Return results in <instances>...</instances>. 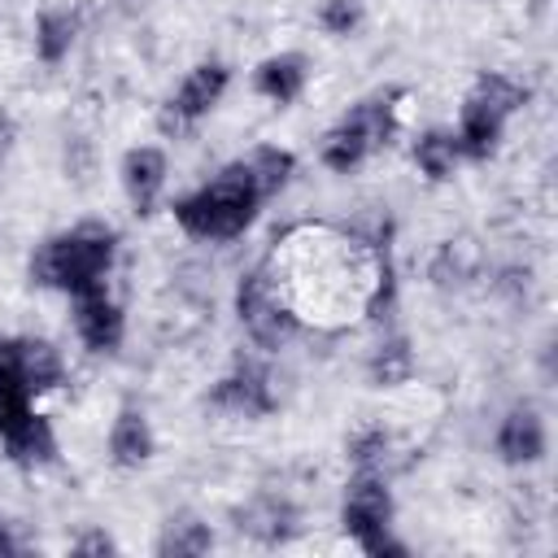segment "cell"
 I'll return each instance as SVG.
<instances>
[{"instance_id":"4316f807","label":"cell","mask_w":558,"mask_h":558,"mask_svg":"<svg viewBox=\"0 0 558 558\" xmlns=\"http://www.w3.org/2000/svg\"><path fill=\"white\" fill-rule=\"evenodd\" d=\"M70 549H74V554H113L118 545H113V536H105V532H83Z\"/></svg>"},{"instance_id":"8fae6325","label":"cell","mask_w":558,"mask_h":558,"mask_svg":"<svg viewBox=\"0 0 558 558\" xmlns=\"http://www.w3.org/2000/svg\"><path fill=\"white\" fill-rule=\"evenodd\" d=\"M153 453H157V436H153L148 414L140 405H122L109 427V462L118 471H140Z\"/></svg>"},{"instance_id":"83f0119b","label":"cell","mask_w":558,"mask_h":558,"mask_svg":"<svg viewBox=\"0 0 558 558\" xmlns=\"http://www.w3.org/2000/svg\"><path fill=\"white\" fill-rule=\"evenodd\" d=\"M0 554H17V541H13V532H9L4 519H0Z\"/></svg>"},{"instance_id":"3957f363","label":"cell","mask_w":558,"mask_h":558,"mask_svg":"<svg viewBox=\"0 0 558 558\" xmlns=\"http://www.w3.org/2000/svg\"><path fill=\"white\" fill-rule=\"evenodd\" d=\"M523 100H527V87H523V83H514L510 74L484 70V74L471 83V92H466V100H462V109H458V131H453V140H458L462 157H471V161L493 157L497 144H501V135H506V122L523 109Z\"/></svg>"},{"instance_id":"6da1fadb","label":"cell","mask_w":558,"mask_h":558,"mask_svg":"<svg viewBox=\"0 0 558 558\" xmlns=\"http://www.w3.org/2000/svg\"><path fill=\"white\" fill-rule=\"evenodd\" d=\"M118 262V231L109 222H74L70 231L48 235L31 253V283L57 288L65 296L109 288V270Z\"/></svg>"},{"instance_id":"9a60e30c","label":"cell","mask_w":558,"mask_h":558,"mask_svg":"<svg viewBox=\"0 0 558 558\" xmlns=\"http://www.w3.org/2000/svg\"><path fill=\"white\" fill-rule=\"evenodd\" d=\"M375 153V144L366 140V131L344 113L327 135H323V144H318V161L331 170V174H349V170H357L366 157Z\"/></svg>"},{"instance_id":"277c9868","label":"cell","mask_w":558,"mask_h":558,"mask_svg":"<svg viewBox=\"0 0 558 558\" xmlns=\"http://www.w3.org/2000/svg\"><path fill=\"white\" fill-rule=\"evenodd\" d=\"M392 488L384 480V471H353L349 488H344V501H340V527L344 536L371 554V558H401L405 545L392 536Z\"/></svg>"},{"instance_id":"9c48e42d","label":"cell","mask_w":558,"mask_h":558,"mask_svg":"<svg viewBox=\"0 0 558 558\" xmlns=\"http://www.w3.org/2000/svg\"><path fill=\"white\" fill-rule=\"evenodd\" d=\"M166 174H170V161L157 144H135L122 153V166H118V179H122V192L131 201L135 214H153L161 192H166Z\"/></svg>"},{"instance_id":"e0dca14e","label":"cell","mask_w":558,"mask_h":558,"mask_svg":"<svg viewBox=\"0 0 558 558\" xmlns=\"http://www.w3.org/2000/svg\"><path fill=\"white\" fill-rule=\"evenodd\" d=\"M209 549H214V532L196 514H174L157 536V554L161 558H201Z\"/></svg>"},{"instance_id":"4fadbf2b","label":"cell","mask_w":558,"mask_h":558,"mask_svg":"<svg viewBox=\"0 0 558 558\" xmlns=\"http://www.w3.org/2000/svg\"><path fill=\"white\" fill-rule=\"evenodd\" d=\"M78 26H83V17H78V9H70V4H48V9H39V13H35V57H39L44 65H61V61L70 57L74 39H78Z\"/></svg>"},{"instance_id":"52a82bcc","label":"cell","mask_w":558,"mask_h":558,"mask_svg":"<svg viewBox=\"0 0 558 558\" xmlns=\"http://www.w3.org/2000/svg\"><path fill=\"white\" fill-rule=\"evenodd\" d=\"M275 405H279V397L270 388V375L257 362H240L231 375H222L209 388V410L231 414V418H266V414H275Z\"/></svg>"},{"instance_id":"2e32d148","label":"cell","mask_w":558,"mask_h":558,"mask_svg":"<svg viewBox=\"0 0 558 558\" xmlns=\"http://www.w3.org/2000/svg\"><path fill=\"white\" fill-rule=\"evenodd\" d=\"M240 161H244L253 187L262 192V201L279 196V192L288 187V179L296 174V153H292V148H279V144H257V148H248Z\"/></svg>"},{"instance_id":"ffe728a7","label":"cell","mask_w":558,"mask_h":558,"mask_svg":"<svg viewBox=\"0 0 558 558\" xmlns=\"http://www.w3.org/2000/svg\"><path fill=\"white\" fill-rule=\"evenodd\" d=\"M292 506H283V501H275V497H262V501H253L244 514H240V532H248V536H257L262 545H279V541H288L292 536Z\"/></svg>"},{"instance_id":"484cf974","label":"cell","mask_w":558,"mask_h":558,"mask_svg":"<svg viewBox=\"0 0 558 558\" xmlns=\"http://www.w3.org/2000/svg\"><path fill=\"white\" fill-rule=\"evenodd\" d=\"M0 392H26L22 362H17V336H0Z\"/></svg>"},{"instance_id":"ba28073f","label":"cell","mask_w":558,"mask_h":558,"mask_svg":"<svg viewBox=\"0 0 558 558\" xmlns=\"http://www.w3.org/2000/svg\"><path fill=\"white\" fill-rule=\"evenodd\" d=\"M74 301V336L92 349V353H113L126 336V314L122 305L109 296V288H96V292H78L70 296Z\"/></svg>"},{"instance_id":"44dd1931","label":"cell","mask_w":558,"mask_h":558,"mask_svg":"<svg viewBox=\"0 0 558 558\" xmlns=\"http://www.w3.org/2000/svg\"><path fill=\"white\" fill-rule=\"evenodd\" d=\"M366 375H371L375 388H397V384H405V379L414 375V353H410L405 336H388V340L371 353Z\"/></svg>"},{"instance_id":"7402d4cb","label":"cell","mask_w":558,"mask_h":558,"mask_svg":"<svg viewBox=\"0 0 558 558\" xmlns=\"http://www.w3.org/2000/svg\"><path fill=\"white\" fill-rule=\"evenodd\" d=\"M4 453H9L13 462H22V466H44V462H52V458H57L52 423H48L44 414H35L17 436L4 440Z\"/></svg>"},{"instance_id":"5bb4252c","label":"cell","mask_w":558,"mask_h":558,"mask_svg":"<svg viewBox=\"0 0 558 558\" xmlns=\"http://www.w3.org/2000/svg\"><path fill=\"white\" fill-rule=\"evenodd\" d=\"M17 362H22V384L31 397H44L65 384V362H61L57 344H48V340L17 336Z\"/></svg>"},{"instance_id":"8992f818","label":"cell","mask_w":558,"mask_h":558,"mask_svg":"<svg viewBox=\"0 0 558 558\" xmlns=\"http://www.w3.org/2000/svg\"><path fill=\"white\" fill-rule=\"evenodd\" d=\"M231 87V70L222 61H201L183 74V83L174 87V96L166 100V113H161V126L166 131H187L196 126Z\"/></svg>"},{"instance_id":"cb8c5ba5","label":"cell","mask_w":558,"mask_h":558,"mask_svg":"<svg viewBox=\"0 0 558 558\" xmlns=\"http://www.w3.org/2000/svg\"><path fill=\"white\" fill-rule=\"evenodd\" d=\"M388 449H392L388 432L384 427H366V432H357L349 440V462H353V471H384Z\"/></svg>"},{"instance_id":"7c38bea8","label":"cell","mask_w":558,"mask_h":558,"mask_svg":"<svg viewBox=\"0 0 558 558\" xmlns=\"http://www.w3.org/2000/svg\"><path fill=\"white\" fill-rule=\"evenodd\" d=\"M305 83H310V61L301 52H275V57L257 61V70H253V92L279 109L301 100Z\"/></svg>"},{"instance_id":"ac0fdd59","label":"cell","mask_w":558,"mask_h":558,"mask_svg":"<svg viewBox=\"0 0 558 558\" xmlns=\"http://www.w3.org/2000/svg\"><path fill=\"white\" fill-rule=\"evenodd\" d=\"M458 161H462V148H458L453 131H423V135L414 140V166H418L432 183L453 179Z\"/></svg>"},{"instance_id":"d6986e66","label":"cell","mask_w":558,"mask_h":558,"mask_svg":"<svg viewBox=\"0 0 558 558\" xmlns=\"http://www.w3.org/2000/svg\"><path fill=\"white\" fill-rule=\"evenodd\" d=\"M349 118L366 131V140L375 144V153L388 148L392 135H397V92H375V96L357 100V105L349 109Z\"/></svg>"},{"instance_id":"d4e9b609","label":"cell","mask_w":558,"mask_h":558,"mask_svg":"<svg viewBox=\"0 0 558 558\" xmlns=\"http://www.w3.org/2000/svg\"><path fill=\"white\" fill-rule=\"evenodd\" d=\"M366 17V4L362 0H323L318 4V26L331 35V39H349Z\"/></svg>"},{"instance_id":"30bf717a","label":"cell","mask_w":558,"mask_h":558,"mask_svg":"<svg viewBox=\"0 0 558 558\" xmlns=\"http://www.w3.org/2000/svg\"><path fill=\"white\" fill-rule=\"evenodd\" d=\"M493 445H497V458H501L506 466H532V462L545 458V445H549L545 418H541L532 405H514V410H506V418L497 423Z\"/></svg>"},{"instance_id":"603a6c76","label":"cell","mask_w":558,"mask_h":558,"mask_svg":"<svg viewBox=\"0 0 558 558\" xmlns=\"http://www.w3.org/2000/svg\"><path fill=\"white\" fill-rule=\"evenodd\" d=\"M480 270V248L471 240H445L436 262H432V279L440 288H453V283H466L471 275Z\"/></svg>"},{"instance_id":"7a4b0ae2","label":"cell","mask_w":558,"mask_h":558,"mask_svg":"<svg viewBox=\"0 0 558 558\" xmlns=\"http://www.w3.org/2000/svg\"><path fill=\"white\" fill-rule=\"evenodd\" d=\"M262 205H266V201H262V192L253 187V179H248L244 161L235 157V161H231V166H222L205 187H196V192L179 196V201L170 205V214H174V222H179L192 240L222 244V240L244 235V231L253 227V218H257V209H262Z\"/></svg>"},{"instance_id":"5b68a950","label":"cell","mask_w":558,"mask_h":558,"mask_svg":"<svg viewBox=\"0 0 558 558\" xmlns=\"http://www.w3.org/2000/svg\"><path fill=\"white\" fill-rule=\"evenodd\" d=\"M235 314L257 349H283L301 331V314L279 292V275H270V266H253L235 283Z\"/></svg>"}]
</instances>
